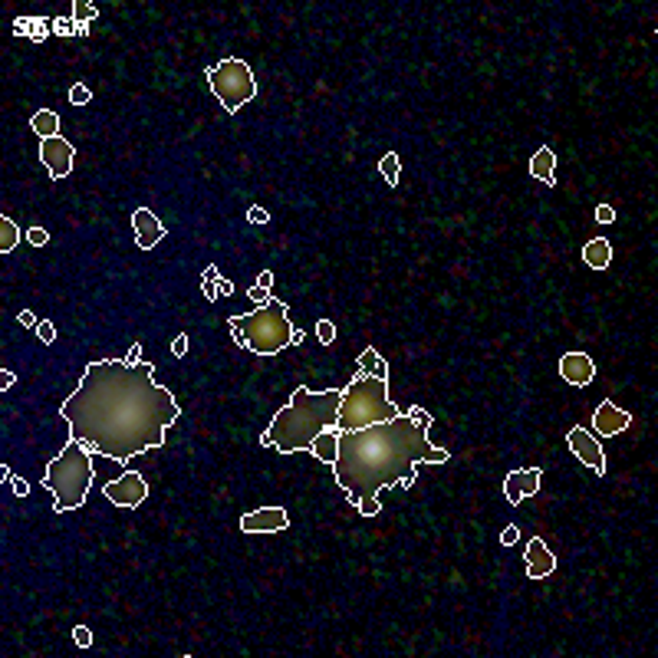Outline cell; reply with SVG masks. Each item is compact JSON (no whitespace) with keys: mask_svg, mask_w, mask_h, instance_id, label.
Here are the masks:
<instances>
[{"mask_svg":"<svg viewBox=\"0 0 658 658\" xmlns=\"http://www.w3.org/2000/svg\"><path fill=\"white\" fill-rule=\"evenodd\" d=\"M60 415L69 425V438L92 454L125 464L135 454L162 448L181 409L172 392L155 382L151 362L129 366L125 359H96Z\"/></svg>","mask_w":658,"mask_h":658,"instance_id":"cell-1","label":"cell"},{"mask_svg":"<svg viewBox=\"0 0 658 658\" xmlns=\"http://www.w3.org/2000/svg\"><path fill=\"white\" fill-rule=\"evenodd\" d=\"M451 461L448 448H434L428 432L402 411L399 418L378 421L359 432H339V454L333 474L336 484L345 491L349 504L362 494H378L382 487L415 484L418 464H444Z\"/></svg>","mask_w":658,"mask_h":658,"instance_id":"cell-2","label":"cell"},{"mask_svg":"<svg viewBox=\"0 0 658 658\" xmlns=\"http://www.w3.org/2000/svg\"><path fill=\"white\" fill-rule=\"evenodd\" d=\"M339 402H343V389L310 392L300 385V389L290 395V402L273 415V421H270V428L263 432L260 444H263V448H277L280 454L310 451V444H313L326 428H336V425H339Z\"/></svg>","mask_w":658,"mask_h":658,"instance_id":"cell-3","label":"cell"},{"mask_svg":"<svg viewBox=\"0 0 658 658\" xmlns=\"http://www.w3.org/2000/svg\"><path fill=\"white\" fill-rule=\"evenodd\" d=\"M227 326L234 333V343L250 349L254 356H277L283 349L303 343V333L293 329L287 316V303H280L277 296L244 316H231Z\"/></svg>","mask_w":658,"mask_h":658,"instance_id":"cell-4","label":"cell"},{"mask_svg":"<svg viewBox=\"0 0 658 658\" xmlns=\"http://www.w3.org/2000/svg\"><path fill=\"white\" fill-rule=\"evenodd\" d=\"M92 477H96V471H92V451L83 441L69 438L63 451L50 461L46 477H43V487L53 494L56 514L83 507L89 497V487H92Z\"/></svg>","mask_w":658,"mask_h":658,"instance_id":"cell-5","label":"cell"},{"mask_svg":"<svg viewBox=\"0 0 658 658\" xmlns=\"http://www.w3.org/2000/svg\"><path fill=\"white\" fill-rule=\"evenodd\" d=\"M402 409L389 399V378L378 376H356L343 389V402H339V432H359L378 421L399 418Z\"/></svg>","mask_w":658,"mask_h":658,"instance_id":"cell-6","label":"cell"},{"mask_svg":"<svg viewBox=\"0 0 658 658\" xmlns=\"http://www.w3.org/2000/svg\"><path fill=\"white\" fill-rule=\"evenodd\" d=\"M207 86H211L217 102H221L231 116H234L244 102H250V99L257 96L254 73H250V66L244 63V60H238V56L221 60L217 66H211V69H207Z\"/></svg>","mask_w":658,"mask_h":658,"instance_id":"cell-7","label":"cell"},{"mask_svg":"<svg viewBox=\"0 0 658 658\" xmlns=\"http://www.w3.org/2000/svg\"><path fill=\"white\" fill-rule=\"evenodd\" d=\"M102 494H106L116 507L132 510L149 497V484H145V477H142L139 471H125L119 481H109V484L102 487Z\"/></svg>","mask_w":658,"mask_h":658,"instance_id":"cell-8","label":"cell"},{"mask_svg":"<svg viewBox=\"0 0 658 658\" xmlns=\"http://www.w3.org/2000/svg\"><path fill=\"white\" fill-rule=\"evenodd\" d=\"M566 444H570V451L580 458V461L586 464V467H593V474H605V454H603V444L596 441L593 434L586 432L583 425H576V428H570V434H566Z\"/></svg>","mask_w":658,"mask_h":658,"instance_id":"cell-9","label":"cell"},{"mask_svg":"<svg viewBox=\"0 0 658 658\" xmlns=\"http://www.w3.org/2000/svg\"><path fill=\"white\" fill-rule=\"evenodd\" d=\"M73 158H76V149L63 135L40 142V162L46 165V172L53 174V178H66V174L73 172Z\"/></svg>","mask_w":658,"mask_h":658,"instance_id":"cell-10","label":"cell"},{"mask_svg":"<svg viewBox=\"0 0 658 658\" xmlns=\"http://www.w3.org/2000/svg\"><path fill=\"white\" fill-rule=\"evenodd\" d=\"M290 527V514L283 507H260L240 517V530L244 533H277V530Z\"/></svg>","mask_w":658,"mask_h":658,"instance_id":"cell-11","label":"cell"},{"mask_svg":"<svg viewBox=\"0 0 658 658\" xmlns=\"http://www.w3.org/2000/svg\"><path fill=\"white\" fill-rule=\"evenodd\" d=\"M629 425H632V415L626 409H619L612 399H603L599 409L593 411V432L603 434V438H612V434L626 432Z\"/></svg>","mask_w":658,"mask_h":658,"instance_id":"cell-12","label":"cell"},{"mask_svg":"<svg viewBox=\"0 0 658 658\" xmlns=\"http://www.w3.org/2000/svg\"><path fill=\"white\" fill-rule=\"evenodd\" d=\"M540 477H543V471H540V467L510 471V474L504 477V497H507L510 504H520V500H527V497H533V494L540 491Z\"/></svg>","mask_w":658,"mask_h":658,"instance_id":"cell-13","label":"cell"},{"mask_svg":"<svg viewBox=\"0 0 658 658\" xmlns=\"http://www.w3.org/2000/svg\"><path fill=\"white\" fill-rule=\"evenodd\" d=\"M523 563H527V576H530V580H543V576H550V573L556 570V556H553V550L540 537H533L527 543V550H523Z\"/></svg>","mask_w":658,"mask_h":658,"instance_id":"cell-14","label":"cell"},{"mask_svg":"<svg viewBox=\"0 0 658 658\" xmlns=\"http://www.w3.org/2000/svg\"><path fill=\"white\" fill-rule=\"evenodd\" d=\"M132 227H135V244H139L142 250H151L158 240L165 238V224L151 214L149 207H135V214H132Z\"/></svg>","mask_w":658,"mask_h":658,"instance_id":"cell-15","label":"cell"},{"mask_svg":"<svg viewBox=\"0 0 658 658\" xmlns=\"http://www.w3.org/2000/svg\"><path fill=\"white\" fill-rule=\"evenodd\" d=\"M560 376H563V382H570V385H576V389H583V385L593 382L596 366H593V359L586 356V352H566V356L560 359Z\"/></svg>","mask_w":658,"mask_h":658,"instance_id":"cell-16","label":"cell"},{"mask_svg":"<svg viewBox=\"0 0 658 658\" xmlns=\"http://www.w3.org/2000/svg\"><path fill=\"white\" fill-rule=\"evenodd\" d=\"M553 168H556V151H553L550 145H540V149L533 151V158H530V174L540 178L547 188H556V174H553Z\"/></svg>","mask_w":658,"mask_h":658,"instance_id":"cell-17","label":"cell"},{"mask_svg":"<svg viewBox=\"0 0 658 658\" xmlns=\"http://www.w3.org/2000/svg\"><path fill=\"white\" fill-rule=\"evenodd\" d=\"M583 260H586V267L605 270L609 263H612V244H609L605 238H593L583 247Z\"/></svg>","mask_w":658,"mask_h":658,"instance_id":"cell-18","label":"cell"},{"mask_svg":"<svg viewBox=\"0 0 658 658\" xmlns=\"http://www.w3.org/2000/svg\"><path fill=\"white\" fill-rule=\"evenodd\" d=\"M310 451L316 454V461H323L333 467L336 464V454H339V428H326L320 438H316L313 444H310Z\"/></svg>","mask_w":658,"mask_h":658,"instance_id":"cell-19","label":"cell"},{"mask_svg":"<svg viewBox=\"0 0 658 658\" xmlns=\"http://www.w3.org/2000/svg\"><path fill=\"white\" fill-rule=\"evenodd\" d=\"M356 376L389 378V366H385V359L378 356L376 345H366V349H362V356H359V362H356Z\"/></svg>","mask_w":658,"mask_h":658,"instance_id":"cell-20","label":"cell"},{"mask_svg":"<svg viewBox=\"0 0 658 658\" xmlns=\"http://www.w3.org/2000/svg\"><path fill=\"white\" fill-rule=\"evenodd\" d=\"M30 125H33V132L40 135V142L56 139V135H60V116H56L53 109H40V112H33Z\"/></svg>","mask_w":658,"mask_h":658,"instance_id":"cell-21","label":"cell"},{"mask_svg":"<svg viewBox=\"0 0 658 658\" xmlns=\"http://www.w3.org/2000/svg\"><path fill=\"white\" fill-rule=\"evenodd\" d=\"M20 240V227L13 224L11 214H0V254H11Z\"/></svg>","mask_w":658,"mask_h":658,"instance_id":"cell-22","label":"cell"},{"mask_svg":"<svg viewBox=\"0 0 658 658\" xmlns=\"http://www.w3.org/2000/svg\"><path fill=\"white\" fill-rule=\"evenodd\" d=\"M378 172H382V178H385V184L389 188H399V172H402V162L395 151H385L382 155V162H378Z\"/></svg>","mask_w":658,"mask_h":658,"instance_id":"cell-23","label":"cell"},{"mask_svg":"<svg viewBox=\"0 0 658 658\" xmlns=\"http://www.w3.org/2000/svg\"><path fill=\"white\" fill-rule=\"evenodd\" d=\"M356 510L362 514V517H376V514H382V504H378V494H362L356 500Z\"/></svg>","mask_w":658,"mask_h":658,"instance_id":"cell-24","label":"cell"},{"mask_svg":"<svg viewBox=\"0 0 658 658\" xmlns=\"http://www.w3.org/2000/svg\"><path fill=\"white\" fill-rule=\"evenodd\" d=\"M402 411H405V415H409V418L418 425L421 432H432V415H428L425 409H418V405H409V409H402Z\"/></svg>","mask_w":658,"mask_h":658,"instance_id":"cell-25","label":"cell"},{"mask_svg":"<svg viewBox=\"0 0 658 658\" xmlns=\"http://www.w3.org/2000/svg\"><path fill=\"white\" fill-rule=\"evenodd\" d=\"M89 99H92V92H89L86 83H76V86L69 89V102H73V106H86Z\"/></svg>","mask_w":658,"mask_h":658,"instance_id":"cell-26","label":"cell"},{"mask_svg":"<svg viewBox=\"0 0 658 658\" xmlns=\"http://www.w3.org/2000/svg\"><path fill=\"white\" fill-rule=\"evenodd\" d=\"M36 336H40V343L53 345L56 343V326L50 323V320H40V323H36Z\"/></svg>","mask_w":658,"mask_h":658,"instance_id":"cell-27","label":"cell"},{"mask_svg":"<svg viewBox=\"0 0 658 658\" xmlns=\"http://www.w3.org/2000/svg\"><path fill=\"white\" fill-rule=\"evenodd\" d=\"M73 11H76V17H79V23H83V27H86V20H92V17H96V7H92V4H86V0H76Z\"/></svg>","mask_w":658,"mask_h":658,"instance_id":"cell-28","label":"cell"},{"mask_svg":"<svg viewBox=\"0 0 658 658\" xmlns=\"http://www.w3.org/2000/svg\"><path fill=\"white\" fill-rule=\"evenodd\" d=\"M316 336H320V343L329 345L336 339V326L329 323V320H320V323H316Z\"/></svg>","mask_w":658,"mask_h":658,"instance_id":"cell-29","label":"cell"},{"mask_svg":"<svg viewBox=\"0 0 658 658\" xmlns=\"http://www.w3.org/2000/svg\"><path fill=\"white\" fill-rule=\"evenodd\" d=\"M188 345H191V339H188V333H178L172 339V356H178V359H184L188 356Z\"/></svg>","mask_w":658,"mask_h":658,"instance_id":"cell-30","label":"cell"},{"mask_svg":"<svg viewBox=\"0 0 658 658\" xmlns=\"http://www.w3.org/2000/svg\"><path fill=\"white\" fill-rule=\"evenodd\" d=\"M73 642L79 648H89V645H92V629H89V626H76L73 629Z\"/></svg>","mask_w":658,"mask_h":658,"instance_id":"cell-31","label":"cell"},{"mask_svg":"<svg viewBox=\"0 0 658 658\" xmlns=\"http://www.w3.org/2000/svg\"><path fill=\"white\" fill-rule=\"evenodd\" d=\"M27 240H30L33 247H43L46 240H50V234H46L43 227H30V231H27Z\"/></svg>","mask_w":658,"mask_h":658,"instance_id":"cell-32","label":"cell"},{"mask_svg":"<svg viewBox=\"0 0 658 658\" xmlns=\"http://www.w3.org/2000/svg\"><path fill=\"white\" fill-rule=\"evenodd\" d=\"M596 221H599V224H612V221H615V207L612 205H599V207H596Z\"/></svg>","mask_w":658,"mask_h":658,"instance_id":"cell-33","label":"cell"},{"mask_svg":"<svg viewBox=\"0 0 658 658\" xmlns=\"http://www.w3.org/2000/svg\"><path fill=\"white\" fill-rule=\"evenodd\" d=\"M247 296H250V300H254V303H260V306H263V303H270V300H273V290H260V287H250V290H247Z\"/></svg>","mask_w":658,"mask_h":658,"instance_id":"cell-34","label":"cell"},{"mask_svg":"<svg viewBox=\"0 0 658 658\" xmlns=\"http://www.w3.org/2000/svg\"><path fill=\"white\" fill-rule=\"evenodd\" d=\"M247 221H254V224H270V211L267 207H250Z\"/></svg>","mask_w":658,"mask_h":658,"instance_id":"cell-35","label":"cell"},{"mask_svg":"<svg viewBox=\"0 0 658 658\" xmlns=\"http://www.w3.org/2000/svg\"><path fill=\"white\" fill-rule=\"evenodd\" d=\"M221 280V277H217ZM217 280H201V293H205V300H217L221 293H217Z\"/></svg>","mask_w":658,"mask_h":658,"instance_id":"cell-36","label":"cell"},{"mask_svg":"<svg viewBox=\"0 0 658 658\" xmlns=\"http://www.w3.org/2000/svg\"><path fill=\"white\" fill-rule=\"evenodd\" d=\"M11 487H13V494H17V497H27V494H30V484H27L23 477H11Z\"/></svg>","mask_w":658,"mask_h":658,"instance_id":"cell-37","label":"cell"},{"mask_svg":"<svg viewBox=\"0 0 658 658\" xmlns=\"http://www.w3.org/2000/svg\"><path fill=\"white\" fill-rule=\"evenodd\" d=\"M517 540H520V530L517 527H507L504 533H500V543H504V547H514Z\"/></svg>","mask_w":658,"mask_h":658,"instance_id":"cell-38","label":"cell"},{"mask_svg":"<svg viewBox=\"0 0 658 658\" xmlns=\"http://www.w3.org/2000/svg\"><path fill=\"white\" fill-rule=\"evenodd\" d=\"M129 366H142L145 359H142V343H132V349H129V359H125Z\"/></svg>","mask_w":658,"mask_h":658,"instance_id":"cell-39","label":"cell"},{"mask_svg":"<svg viewBox=\"0 0 658 658\" xmlns=\"http://www.w3.org/2000/svg\"><path fill=\"white\" fill-rule=\"evenodd\" d=\"M257 287H260V290H273V270H260Z\"/></svg>","mask_w":658,"mask_h":658,"instance_id":"cell-40","label":"cell"},{"mask_svg":"<svg viewBox=\"0 0 658 658\" xmlns=\"http://www.w3.org/2000/svg\"><path fill=\"white\" fill-rule=\"evenodd\" d=\"M13 382H17V376H13L11 369H0V389L7 392V389H11V385H13Z\"/></svg>","mask_w":658,"mask_h":658,"instance_id":"cell-41","label":"cell"},{"mask_svg":"<svg viewBox=\"0 0 658 658\" xmlns=\"http://www.w3.org/2000/svg\"><path fill=\"white\" fill-rule=\"evenodd\" d=\"M17 323H20V326H33V329H36V323H40V320H36L30 310H23V313L17 316Z\"/></svg>","mask_w":658,"mask_h":658,"instance_id":"cell-42","label":"cell"},{"mask_svg":"<svg viewBox=\"0 0 658 658\" xmlns=\"http://www.w3.org/2000/svg\"><path fill=\"white\" fill-rule=\"evenodd\" d=\"M217 293H221V296H231V293H234V283L221 277V280H217Z\"/></svg>","mask_w":658,"mask_h":658,"instance_id":"cell-43","label":"cell"}]
</instances>
